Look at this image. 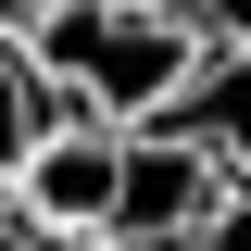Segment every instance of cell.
<instances>
[{"mask_svg": "<svg viewBox=\"0 0 251 251\" xmlns=\"http://www.w3.org/2000/svg\"><path fill=\"white\" fill-rule=\"evenodd\" d=\"M25 13H38V0H0V25H25Z\"/></svg>", "mask_w": 251, "mask_h": 251, "instance_id": "9c48e42d", "label": "cell"}, {"mask_svg": "<svg viewBox=\"0 0 251 251\" xmlns=\"http://www.w3.org/2000/svg\"><path fill=\"white\" fill-rule=\"evenodd\" d=\"M214 163L188 151L176 126H126L113 151V214H100V251H188L201 239V214H214Z\"/></svg>", "mask_w": 251, "mask_h": 251, "instance_id": "7a4b0ae2", "label": "cell"}, {"mask_svg": "<svg viewBox=\"0 0 251 251\" xmlns=\"http://www.w3.org/2000/svg\"><path fill=\"white\" fill-rule=\"evenodd\" d=\"M113 151H126V126L50 113V126H38V151L13 163V201H25L63 251H100V214H113Z\"/></svg>", "mask_w": 251, "mask_h": 251, "instance_id": "3957f363", "label": "cell"}, {"mask_svg": "<svg viewBox=\"0 0 251 251\" xmlns=\"http://www.w3.org/2000/svg\"><path fill=\"white\" fill-rule=\"evenodd\" d=\"M188 251H251V176L214 188V214H201V239H188Z\"/></svg>", "mask_w": 251, "mask_h": 251, "instance_id": "52a82bcc", "label": "cell"}, {"mask_svg": "<svg viewBox=\"0 0 251 251\" xmlns=\"http://www.w3.org/2000/svg\"><path fill=\"white\" fill-rule=\"evenodd\" d=\"M13 38L50 75V100L88 113V126H163L176 88H188V63H201V38L163 25L151 0H38Z\"/></svg>", "mask_w": 251, "mask_h": 251, "instance_id": "6da1fadb", "label": "cell"}, {"mask_svg": "<svg viewBox=\"0 0 251 251\" xmlns=\"http://www.w3.org/2000/svg\"><path fill=\"white\" fill-rule=\"evenodd\" d=\"M0 251H63V239H50V226H38V214H25V201H13V188H0Z\"/></svg>", "mask_w": 251, "mask_h": 251, "instance_id": "ba28073f", "label": "cell"}, {"mask_svg": "<svg viewBox=\"0 0 251 251\" xmlns=\"http://www.w3.org/2000/svg\"><path fill=\"white\" fill-rule=\"evenodd\" d=\"M50 113H63V100H50V75L25 63V38L0 25V188H13V163L38 151V126H50Z\"/></svg>", "mask_w": 251, "mask_h": 251, "instance_id": "5b68a950", "label": "cell"}, {"mask_svg": "<svg viewBox=\"0 0 251 251\" xmlns=\"http://www.w3.org/2000/svg\"><path fill=\"white\" fill-rule=\"evenodd\" d=\"M163 25H188L201 50H251V0H151Z\"/></svg>", "mask_w": 251, "mask_h": 251, "instance_id": "8992f818", "label": "cell"}, {"mask_svg": "<svg viewBox=\"0 0 251 251\" xmlns=\"http://www.w3.org/2000/svg\"><path fill=\"white\" fill-rule=\"evenodd\" d=\"M163 126H176V138L214 163V176H251V50H201Z\"/></svg>", "mask_w": 251, "mask_h": 251, "instance_id": "277c9868", "label": "cell"}]
</instances>
